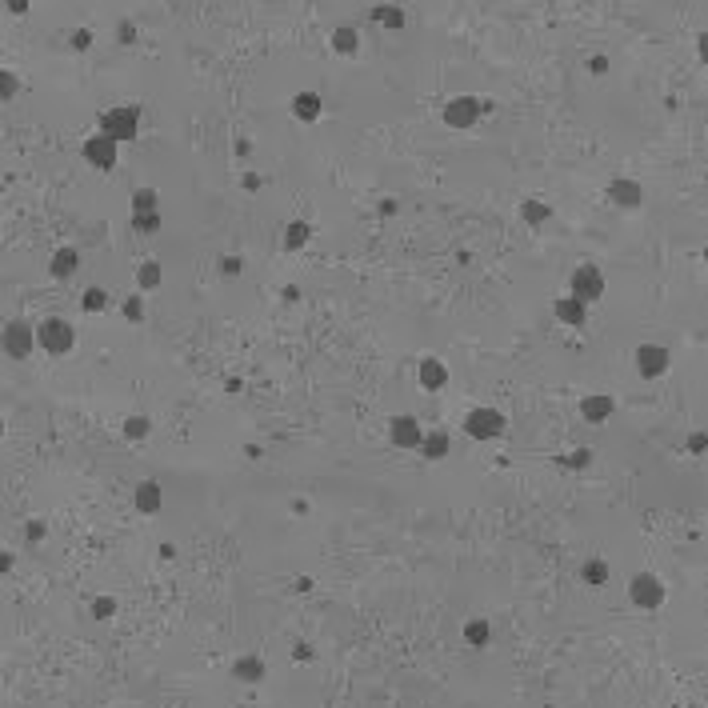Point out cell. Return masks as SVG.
Segmentation results:
<instances>
[{"label": "cell", "instance_id": "35", "mask_svg": "<svg viewBox=\"0 0 708 708\" xmlns=\"http://www.w3.org/2000/svg\"><path fill=\"white\" fill-rule=\"evenodd\" d=\"M588 460H592V456H588V448H577V456H568V465H572V468H585Z\"/></svg>", "mask_w": 708, "mask_h": 708}, {"label": "cell", "instance_id": "27", "mask_svg": "<svg viewBox=\"0 0 708 708\" xmlns=\"http://www.w3.org/2000/svg\"><path fill=\"white\" fill-rule=\"evenodd\" d=\"M132 213H156V193L152 188H141L132 196Z\"/></svg>", "mask_w": 708, "mask_h": 708}, {"label": "cell", "instance_id": "12", "mask_svg": "<svg viewBox=\"0 0 708 708\" xmlns=\"http://www.w3.org/2000/svg\"><path fill=\"white\" fill-rule=\"evenodd\" d=\"M552 316H557L560 324H568V328H580V324H585V316H588V304L568 293V296H560V300L552 304Z\"/></svg>", "mask_w": 708, "mask_h": 708}, {"label": "cell", "instance_id": "22", "mask_svg": "<svg viewBox=\"0 0 708 708\" xmlns=\"http://www.w3.org/2000/svg\"><path fill=\"white\" fill-rule=\"evenodd\" d=\"M308 236H313V224H304V221L288 224V233H284V248H300Z\"/></svg>", "mask_w": 708, "mask_h": 708}, {"label": "cell", "instance_id": "37", "mask_svg": "<svg viewBox=\"0 0 708 708\" xmlns=\"http://www.w3.org/2000/svg\"><path fill=\"white\" fill-rule=\"evenodd\" d=\"M88 44H92V32L81 29V32H76V49H88Z\"/></svg>", "mask_w": 708, "mask_h": 708}, {"label": "cell", "instance_id": "5", "mask_svg": "<svg viewBox=\"0 0 708 708\" xmlns=\"http://www.w3.org/2000/svg\"><path fill=\"white\" fill-rule=\"evenodd\" d=\"M668 365H672V356H668V348H660V344H640L637 348V373L644 376V380L664 376Z\"/></svg>", "mask_w": 708, "mask_h": 708}, {"label": "cell", "instance_id": "29", "mask_svg": "<svg viewBox=\"0 0 708 708\" xmlns=\"http://www.w3.org/2000/svg\"><path fill=\"white\" fill-rule=\"evenodd\" d=\"M132 228H141V233H156V228H161V216H156V213H132Z\"/></svg>", "mask_w": 708, "mask_h": 708}, {"label": "cell", "instance_id": "30", "mask_svg": "<svg viewBox=\"0 0 708 708\" xmlns=\"http://www.w3.org/2000/svg\"><path fill=\"white\" fill-rule=\"evenodd\" d=\"M124 436H128V440H144V436H148V420H144V416H128Z\"/></svg>", "mask_w": 708, "mask_h": 708}, {"label": "cell", "instance_id": "34", "mask_svg": "<svg viewBox=\"0 0 708 708\" xmlns=\"http://www.w3.org/2000/svg\"><path fill=\"white\" fill-rule=\"evenodd\" d=\"M221 273H224V276H236V273H241V261H236V256H224V261H221Z\"/></svg>", "mask_w": 708, "mask_h": 708}, {"label": "cell", "instance_id": "6", "mask_svg": "<svg viewBox=\"0 0 708 708\" xmlns=\"http://www.w3.org/2000/svg\"><path fill=\"white\" fill-rule=\"evenodd\" d=\"M628 597H632V605H640V608H660V600H664V585H660L652 572H640V577H632V585H628Z\"/></svg>", "mask_w": 708, "mask_h": 708}, {"label": "cell", "instance_id": "2", "mask_svg": "<svg viewBox=\"0 0 708 708\" xmlns=\"http://www.w3.org/2000/svg\"><path fill=\"white\" fill-rule=\"evenodd\" d=\"M136 124H141V112L132 108V104H116V108L101 112V132L112 136V141H132L136 136Z\"/></svg>", "mask_w": 708, "mask_h": 708}, {"label": "cell", "instance_id": "31", "mask_svg": "<svg viewBox=\"0 0 708 708\" xmlns=\"http://www.w3.org/2000/svg\"><path fill=\"white\" fill-rule=\"evenodd\" d=\"M124 316H128V320H141V316H144V304H141V293H132V296H128V300H124Z\"/></svg>", "mask_w": 708, "mask_h": 708}, {"label": "cell", "instance_id": "11", "mask_svg": "<svg viewBox=\"0 0 708 708\" xmlns=\"http://www.w3.org/2000/svg\"><path fill=\"white\" fill-rule=\"evenodd\" d=\"M476 116H480V104L472 96H456L445 108V124H452V128H468V124H476Z\"/></svg>", "mask_w": 708, "mask_h": 708}, {"label": "cell", "instance_id": "7", "mask_svg": "<svg viewBox=\"0 0 708 708\" xmlns=\"http://www.w3.org/2000/svg\"><path fill=\"white\" fill-rule=\"evenodd\" d=\"M425 428H420V420L416 416H396L393 425H388V440H393L396 448H420L425 445Z\"/></svg>", "mask_w": 708, "mask_h": 708}, {"label": "cell", "instance_id": "16", "mask_svg": "<svg viewBox=\"0 0 708 708\" xmlns=\"http://www.w3.org/2000/svg\"><path fill=\"white\" fill-rule=\"evenodd\" d=\"M420 456H428V460H445L448 456V433H428L425 445H420Z\"/></svg>", "mask_w": 708, "mask_h": 708}, {"label": "cell", "instance_id": "26", "mask_svg": "<svg viewBox=\"0 0 708 708\" xmlns=\"http://www.w3.org/2000/svg\"><path fill=\"white\" fill-rule=\"evenodd\" d=\"M548 216H552V208H548V204H540V201H528L525 204V221L528 224H545Z\"/></svg>", "mask_w": 708, "mask_h": 708}, {"label": "cell", "instance_id": "1", "mask_svg": "<svg viewBox=\"0 0 708 708\" xmlns=\"http://www.w3.org/2000/svg\"><path fill=\"white\" fill-rule=\"evenodd\" d=\"M36 344H41L49 356H64V353H72V344H76V328H72L69 320H61V316H49V320H41V328H36Z\"/></svg>", "mask_w": 708, "mask_h": 708}, {"label": "cell", "instance_id": "13", "mask_svg": "<svg viewBox=\"0 0 708 708\" xmlns=\"http://www.w3.org/2000/svg\"><path fill=\"white\" fill-rule=\"evenodd\" d=\"M416 376H420V385L428 388V393H440L445 388V380H448V368L436 360V356H425L420 360V368H416Z\"/></svg>", "mask_w": 708, "mask_h": 708}, {"label": "cell", "instance_id": "10", "mask_svg": "<svg viewBox=\"0 0 708 708\" xmlns=\"http://www.w3.org/2000/svg\"><path fill=\"white\" fill-rule=\"evenodd\" d=\"M612 413H617V400L608 393H588L585 400H580V416H585L588 425H605Z\"/></svg>", "mask_w": 708, "mask_h": 708}, {"label": "cell", "instance_id": "20", "mask_svg": "<svg viewBox=\"0 0 708 708\" xmlns=\"http://www.w3.org/2000/svg\"><path fill=\"white\" fill-rule=\"evenodd\" d=\"M81 308H84L88 316L104 313V308H108V293H104V288H84V296H81Z\"/></svg>", "mask_w": 708, "mask_h": 708}, {"label": "cell", "instance_id": "4", "mask_svg": "<svg viewBox=\"0 0 708 708\" xmlns=\"http://www.w3.org/2000/svg\"><path fill=\"white\" fill-rule=\"evenodd\" d=\"M568 293L577 296V300H585V304L600 300V296H605V276H600L597 264H580L577 273H572V284H568Z\"/></svg>", "mask_w": 708, "mask_h": 708}, {"label": "cell", "instance_id": "9", "mask_svg": "<svg viewBox=\"0 0 708 708\" xmlns=\"http://www.w3.org/2000/svg\"><path fill=\"white\" fill-rule=\"evenodd\" d=\"M84 161H88L92 168H112V164H116V141L104 136V132L88 136V141H84Z\"/></svg>", "mask_w": 708, "mask_h": 708}, {"label": "cell", "instance_id": "18", "mask_svg": "<svg viewBox=\"0 0 708 708\" xmlns=\"http://www.w3.org/2000/svg\"><path fill=\"white\" fill-rule=\"evenodd\" d=\"M156 284H161V264H156V261H144L141 268H136V288H141V293H152Z\"/></svg>", "mask_w": 708, "mask_h": 708}, {"label": "cell", "instance_id": "28", "mask_svg": "<svg viewBox=\"0 0 708 708\" xmlns=\"http://www.w3.org/2000/svg\"><path fill=\"white\" fill-rule=\"evenodd\" d=\"M465 637H468V644H476V648H480L488 637H492V628H488L485 620H472V624L465 628Z\"/></svg>", "mask_w": 708, "mask_h": 708}, {"label": "cell", "instance_id": "23", "mask_svg": "<svg viewBox=\"0 0 708 708\" xmlns=\"http://www.w3.org/2000/svg\"><path fill=\"white\" fill-rule=\"evenodd\" d=\"M233 672H236L241 680H248V684H253V680H261V677H264V664H261V660H236Z\"/></svg>", "mask_w": 708, "mask_h": 708}, {"label": "cell", "instance_id": "33", "mask_svg": "<svg viewBox=\"0 0 708 708\" xmlns=\"http://www.w3.org/2000/svg\"><path fill=\"white\" fill-rule=\"evenodd\" d=\"M112 608H116V600H112V597H104V600H96V605H92V612H96V617H112Z\"/></svg>", "mask_w": 708, "mask_h": 708}, {"label": "cell", "instance_id": "25", "mask_svg": "<svg viewBox=\"0 0 708 708\" xmlns=\"http://www.w3.org/2000/svg\"><path fill=\"white\" fill-rule=\"evenodd\" d=\"M585 580L600 588L608 580V565H605V560H588V565H585Z\"/></svg>", "mask_w": 708, "mask_h": 708}, {"label": "cell", "instance_id": "40", "mask_svg": "<svg viewBox=\"0 0 708 708\" xmlns=\"http://www.w3.org/2000/svg\"><path fill=\"white\" fill-rule=\"evenodd\" d=\"M588 69H592V72H597V76H600V72H605V69H608V61H605V56H597V61L588 64Z\"/></svg>", "mask_w": 708, "mask_h": 708}, {"label": "cell", "instance_id": "8", "mask_svg": "<svg viewBox=\"0 0 708 708\" xmlns=\"http://www.w3.org/2000/svg\"><path fill=\"white\" fill-rule=\"evenodd\" d=\"M32 344H36V328H29L24 320H12L4 328V348H9L12 360H24L32 353Z\"/></svg>", "mask_w": 708, "mask_h": 708}, {"label": "cell", "instance_id": "14", "mask_svg": "<svg viewBox=\"0 0 708 708\" xmlns=\"http://www.w3.org/2000/svg\"><path fill=\"white\" fill-rule=\"evenodd\" d=\"M608 196H612V204L637 208V204H640V184L637 181H612V184H608Z\"/></svg>", "mask_w": 708, "mask_h": 708}, {"label": "cell", "instance_id": "21", "mask_svg": "<svg viewBox=\"0 0 708 708\" xmlns=\"http://www.w3.org/2000/svg\"><path fill=\"white\" fill-rule=\"evenodd\" d=\"M333 44H336V52L353 56V52L360 49V36H356V29H348V24H344V29H336V32H333Z\"/></svg>", "mask_w": 708, "mask_h": 708}, {"label": "cell", "instance_id": "32", "mask_svg": "<svg viewBox=\"0 0 708 708\" xmlns=\"http://www.w3.org/2000/svg\"><path fill=\"white\" fill-rule=\"evenodd\" d=\"M704 448H708V436L704 433H692V436H688V452H704Z\"/></svg>", "mask_w": 708, "mask_h": 708}, {"label": "cell", "instance_id": "17", "mask_svg": "<svg viewBox=\"0 0 708 708\" xmlns=\"http://www.w3.org/2000/svg\"><path fill=\"white\" fill-rule=\"evenodd\" d=\"M293 112L300 121H316V116H320V96H316V92H300L293 101Z\"/></svg>", "mask_w": 708, "mask_h": 708}, {"label": "cell", "instance_id": "42", "mask_svg": "<svg viewBox=\"0 0 708 708\" xmlns=\"http://www.w3.org/2000/svg\"><path fill=\"white\" fill-rule=\"evenodd\" d=\"M704 261H708V248H704Z\"/></svg>", "mask_w": 708, "mask_h": 708}, {"label": "cell", "instance_id": "36", "mask_svg": "<svg viewBox=\"0 0 708 708\" xmlns=\"http://www.w3.org/2000/svg\"><path fill=\"white\" fill-rule=\"evenodd\" d=\"M0 88H4V101H9L12 92H16V76H12V72H4V81H0Z\"/></svg>", "mask_w": 708, "mask_h": 708}, {"label": "cell", "instance_id": "24", "mask_svg": "<svg viewBox=\"0 0 708 708\" xmlns=\"http://www.w3.org/2000/svg\"><path fill=\"white\" fill-rule=\"evenodd\" d=\"M373 21L385 24V29H400V24H405V12H400V9H376Z\"/></svg>", "mask_w": 708, "mask_h": 708}, {"label": "cell", "instance_id": "41", "mask_svg": "<svg viewBox=\"0 0 708 708\" xmlns=\"http://www.w3.org/2000/svg\"><path fill=\"white\" fill-rule=\"evenodd\" d=\"M700 56H704V61H708V32H704V36H700Z\"/></svg>", "mask_w": 708, "mask_h": 708}, {"label": "cell", "instance_id": "19", "mask_svg": "<svg viewBox=\"0 0 708 708\" xmlns=\"http://www.w3.org/2000/svg\"><path fill=\"white\" fill-rule=\"evenodd\" d=\"M72 273H76V253H72V248H61V253L52 256V276L64 280V276H72Z\"/></svg>", "mask_w": 708, "mask_h": 708}, {"label": "cell", "instance_id": "39", "mask_svg": "<svg viewBox=\"0 0 708 708\" xmlns=\"http://www.w3.org/2000/svg\"><path fill=\"white\" fill-rule=\"evenodd\" d=\"M24 532H29V540H41L44 537V525H29Z\"/></svg>", "mask_w": 708, "mask_h": 708}, {"label": "cell", "instance_id": "15", "mask_svg": "<svg viewBox=\"0 0 708 708\" xmlns=\"http://www.w3.org/2000/svg\"><path fill=\"white\" fill-rule=\"evenodd\" d=\"M136 508H141V512H156V508H161V485H156V480L136 485Z\"/></svg>", "mask_w": 708, "mask_h": 708}, {"label": "cell", "instance_id": "3", "mask_svg": "<svg viewBox=\"0 0 708 708\" xmlns=\"http://www.w3.org/2000/svg\"><path fill=\"white\" fill-rule=\"evenodd\" d=\"M465 433L472 440H492V436L505 433V413L500 408H472L465 416Z\"/></svg>", "mask_w": 708, "mask_h": 708}, {"label": "cell", "instance_id": "38", "mask_svg": "<svg viewBox=\"0 0 708 708\" xmlns=\"http://www.w3.org/2000/svg\"><path fill=\"white\" fill-rule=\"evenodd\" d=\"M4 4H9V9L16 12V16H21V12H29V0H4Z\"/></svg>", "mask_w": 708, "mask_h": 708}]
</instances>
